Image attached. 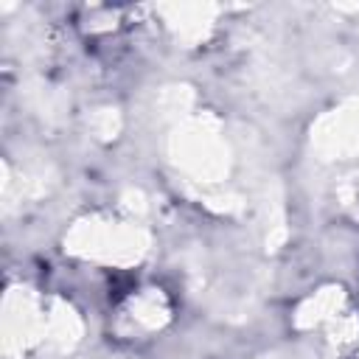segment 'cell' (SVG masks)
I'll return each instance as SVG.
<instances>
[]
</instances>
